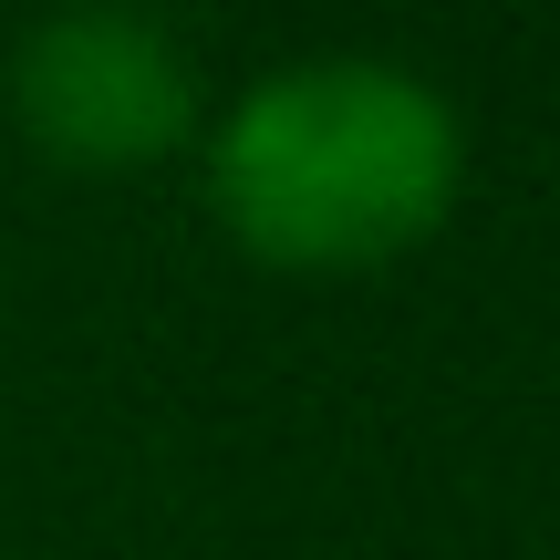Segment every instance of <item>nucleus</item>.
Returning <instances> with one entry per match:
<instances>
[{
	"mask_svg": "<svg viewBox=\"0 0 560 560\" xmlns=\"http://www.w3.org/2000/svg\"><path fill=\"white\" fill-rule=\"evenodd\" d=\"M467 125L416 62L301 52L249 73L208 125V219L260 270L342 280L457 219Z\"/></svg>",
	"mask_w": 560,
	"mask_h": 560,
	"instance_id": "f257e3e1",
	"label": "nucleus"
},
{
	"mask_svg": "<svg viewBox=\"0 0 560 560\" xmlns=\"http://www.w3.org/2000/svg\"><path fill=\"white\" fill-rule=\"evenodd\" d=\"M11 125L73 177H136L198 145V73L156 11H52L11 42Z\"/></svg>",
	"mask_w": 560,
	"mask_h": 560,
	"instance_id": "f03ea898",
	"label": "nucleus"
},
{
	"mask_svg": "<svg viewBox=\"0 0 560 560\" xmlns=\"http://www.w3.org/2000/svg\"><path fill=\"white\" fill-rule=\"evenodd\" d=\"M62 11H156V0H62Z\"/></svg>",
	"mask_w": 560,
	"mask_h": 560,
	"instance_id": "7ed1b4c3",
	"label": "nucleus"
}]
</instances>
